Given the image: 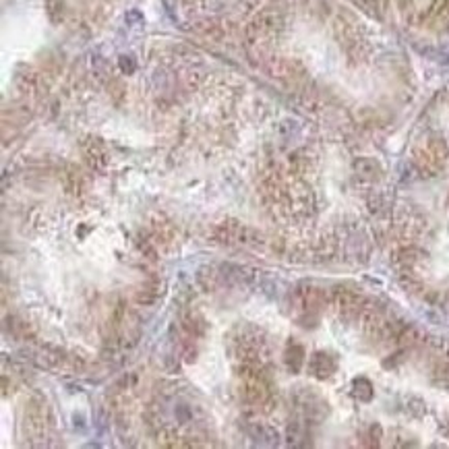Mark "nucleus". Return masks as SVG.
Instances as JSON below:
<instances>
[{
    "mask_svg": "<svg viewBox=\"0 0 449 449\" xmlns=\"http://www.w3.org/2000/svg\"><path fill=\"white\" fill-rule=\"evenodd\" d=\"M240 398L257 412H269L276 402V392L263 365H240Z\"/></svg>",
    "mask_w": 449,
    "mask_h": 449,
    "instance_id": "f257e3e1",
    "label": "nucleus"
},
{
    "mask_svg": "<svg viewBox=\"0 0 449 449\" xmlns=\"http://www.w3.org/2000/svg\"><path fill=\"white\" fill-rule=\"evenodd\" d=\"M448 157L449 147L446 139L441 137H427L423 143L414 147V153H412L414 166L425 176H435L437 172H441L443 166L448 164Z\"/></svg>",
    "mask_w": 449,
    "mask_h": 449,
    "instance_id": "f03ea898",
    "label": "nucleus"
},
{
    "mask_svg": "<svg viewBox=\"0 0 449 449\" xmlns=\"http://www.w3.org/2000/svg\"><path fill=\"white\" fill-rule=\"evenodd\" d=\"M327 305V292L313 284H303L294 292V311L300 321L315 319L317 313Z\"/></svg>",
    "mask_w": 449,
    "mask_h": 449,
    "instance_id": "7ed1b4c3",
    "label": "nucleus"
},
{
    "mask_svg": "<svg viewBox=\"0 0 449 449\" xmlns=\"http://www.w3.org/2000/svg\"><path fill=\"white\" fill-rule=\"evenodd\" d=\"M48 427H50V419H48V408L41 400H31L25 406L23 412V429L25 435L31 441H44L48 435Z\"/></svg>",
    "mask_w": 449,
    "mask_h": 449,
    "instance_id": "20e7f679",
    "label": "nucleus"
},
{
    "mask_svg": "<svg viewBox=\"0 0 449 449\" xmlns=\"http://www.w3.org/2000/svg\"><path fill=\"white\" fill-rule=\"evenodd\" d=\"M267 70H269L271 77H276L280 81H288V83L296 81L303 75L300 64L290 60V58H271L267 62Z\"/></svg>",
    "mask_w": 449,
    "mask_h": 449,
    "instance_id": "39448f33",
    "label": "nucleus"
},
{
    "mask_svg": "<svg viewBox=\"0 0 449 449\" xmlns=\"http://www.w3.org/2000/svg\"><path fill=\"white\" fill-rule=\"evenodd\" d=\"M338 371V361L327 352H315L309 361V373L315 379H329Z\"/></svg>",
    "mask_w": 449,
    "mask_h": 449,
    "instance_id": "423d86ee",
    "label": "nucleus"
},
{
    "mask_svg": "<svg viewBox=\"0 0 449 449\" xmlns=\"http://www.w3.org/2000/svg\"><path fill=\"white\" fill-rule=\"evenodd\" d=\"M305 361H307L305 348H303L298 342L290 340V342L286 344V350H284V365H286V369L296 375V373H300V369L305 367Z\"/></svg>",
    "mask_w": 449,
    "mask_h": 449,
    "instance_id": "0eeeda50",
    "label": "nucleus"
},
{
    "mask_svg": "<svg viewBox=\"0 0 449 449\" xmlns=\"http://www.w3.org/2000/svg\"><path fill=\"white\" fill-rule=\"evenodd\" d=\"M83 153L87 157V162L91 164V168H104L108 162V153L106 147L102 145L99 139H87L83 145Z\"/></svg>",
    "mask_w": 449,
    "mask_h": 449,
    "instance_id": "6e6552de",
    "label": "nucleus"
},
{
    "mask_svg": "<svg viewBox=\"0 0 449 449\" xmlns=\"http://www.w3.org/2000/svg\"><path fill=\"white\" fill-rule=\"evenodd\" d=\"M356 172L361 174V178L373 180V178H377V176L381 174V168H379V164H377L375 160L365 157V160H359V162H356Z\"/></svg>",
    "mask_w": 449,
    "mask_h": 449,
    "instance_id": "1a4fd4ad",
    "label": "nucleus"
},
{
    "mask_svg": "<svg viewBox=\"0 0 449 449\" xmlns=\"http://www.w3.org/2000/svg\"><path fill=\"white\" fill-rule=\"evenodd\" d=\"M354 396L361 402H371L373 400V385H371V381L365 379V377L354 379Z\"/></svg>",
    "mask_w": 449,
    "mask_h": 449,
    "instance_id": "9d476101",
    "label": "nucleus"
},
{
    "mask_svg": "<svg viewBox=\"0 0 449 449\" xmlns=\"http://www.w3.org/2000/svg\"><path fill=\"white\" fill-rule=\"evenodd\" d=\"M157 284L155 282H151V284H145L139 292H137V296H135V300L139 303V305H151L155 298H157Z\"/></svg>",
    "mask_w": 449,
    "mask_h": 449,
    "instance_id": "9b49d317",
    "label": "nucleus"
},
{
    "mask_svg": "<svg viewBox=\"0 0 449 449\" xmlns=\"http://www.w3.org/2000/svg\"><path fill=\"white\" fill-rule=\"evenodd\" d=\"M64 180H66V191L68 193H79L81 184H83V174L75 166H70L68 172H66V176H64Z\"/></svg>",
    "mask_w": 449,
    "mask_h": 449,
    "instance_id": "f8f14e48",
    "label": "nucleus"
},
{
    "mask_svg": "<svg viewBox=\"0 0 449 449\" xmlns=\"http://www.w3.org/2000/svg\"><path fill=\"white\" fill-rule=\"evenodd\" d=\"M46 12L52 23H58L62 19V0H46Z\"/></svg>",
    "mask_w": 449,
    "mask_h": 449,
    "instance_id": "ddd939ff",
    "label": "nucleus"
},
{
    "mask_svg": "<svg viewBox=\"0 0 449 449\" xmlns=\"http://www.w3.org/2000/svg\"><path fill=\"white\" fill-rule=\"evenodd\" d=\"M369 439H371V441L367 443L369 448H377V446H379V439H381V427H379V425H373V427H371Z\"/></svg>",
    "mask_w": 449,
    "mask_h": 449,
    "instance_id": "4468645a",
    "label": "nucleus"
},
{
    "mask_svg": "<svg viewBox=\"0 0 449 449\" xmlns=\"http://www.w3.org/2000/svg\"><path fill=\"white\" fill-rule=\"evenodd\" d=\"M443 433H446V435L449 437V419L446 421V423H443Z\"/></svg>",
    "mask_w": 449,
    "mask_h": 449,
    "instance_id": "2eb2a0df",
    "label": "nucleus"
}]
</instances>
